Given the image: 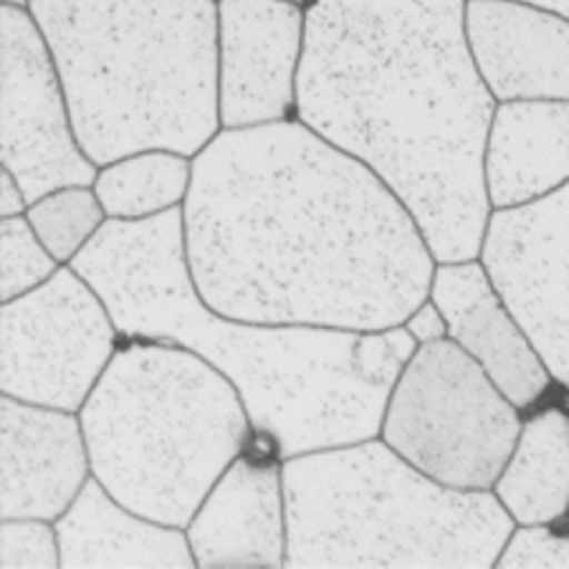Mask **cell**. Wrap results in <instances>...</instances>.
<instances>
[{"mask_svg": "<svg viewBox=\"0 0 569 569\" xmlns=\"http://www.w3.org/2000/svg\"><path fill=\"white\" fill-rule=\"evenodd\" d=\"M182 216L192 283L228 319L385 332L430 297L438 261L410 210L299 119L220 130Z\"/></svg>", "mask_w": 569, "mask_h": 569, "instance_id": "1", "label": "cell"}, {"mask_svg": "<svg viewBox=\"0 0 569 569\" xmlns=\"http://www.w3.org/2000/svg\"><path fill=\"white\" fill-rule=\"evenodd\" d=\"M497 97L466 39V0H315L293 117L365 162L438 263L481 259L483 154Z\"/></svg>", "mask_w": 569, "mask_h": 569, "instance_id": "2", "label": "cell"}, {"mask_svg": "<svg viewBox=\"0 0 569 569\" xmlns=\"http://www.w3.org/2000/svg\"><path fill=\"white\" fill-rule=\"evenodd\" d=\"M69 266L99 291L122 339L176 342L223 372L253 433L273 440L283 461L378 438L395 382L418 350L406 325L350 332L216 315L190 277L182 206L142 220L107 218Z\"/></svg>", "mask_w": 569, "mask_h": 569, "instance_id": "3", "label": "cell"}, {"mask_svg": "<svg viewBox=\"0 0 569 569\" xmlns=\"http://www.w3.org/2000/svg\"><path fill=\"white\" fill-rule=\"evenodd\" d=\"M94 164L142 150L188 158L220 132L218 0H31Z\"/></svg>", "mask_w": 569, "mask_h": 569, "instance_id": "4", "label": "cell"}, {"mask_svg": "<svg viewBox=\"0 0 569 569\" xmlns=\"http://www.w3.org/2000/svg\"><path fill=\"white\" fill-rule=\"evenodd\" d=\"M91 476L147 519L186 529L253 433L236 385L176 342L127 337L79 410Z\"/></svg>", "mask_w": 569, "mask_h": 569, "instance_id": "5", "label": "cell"}, {"mask_svg": "<svg viewBox=\"0 0 569 569\" xmlns=\"http://www.w3.org/2000/svg\"><path fill=\"white\" fill-rule=\"evenodd\" d=\"M287 567H497L513 525L493 491L453 489L378 438L283 461Z\"/></svg>", "mask_w": 569, "mask_h": 569, "instance_id": "6", "label": "cell"}, {"mask_svg": "<svg viewBox=\"0 0 569 569\" xmlns=\"http://www.w3.org/2000/svg\"><path fill=\"white\" fill-rule=\"evenodd\" d=\"M525 420L489 372L451 337L418 345L390 392L380 436L453 489L491 491Z\"/></svg>", "mask_w": 569, "mask_h": 569, "instance_id": "7", "label": "cell"}, {"mask_svg": "<svg viewBox=\"0 0 569 569\" xmlns=\"http://www.w3.org/2000/svg\"><path fill=\"white\" fill-rule=\"evenodd\" d=\"M99 291L61 266L41 287L3 301L0 388L36 406L79 412L119 347Z\"/></svg>", "mask_w": 569, "mask_h": 569, "instance_id": "8", "label": "cell"}, {"mask_svg": "<svg viewBox=\"0 0 569 569\" xmlns=\"http://www.w3.org/2000/svg\"><path fill=\"white\" fill-rule=\"evenodd\" d=\"M3 168L29 206L53 190L94 186L99 164L81 150L67 91L29 8L3 6Z\"/></svg>", "mask_w": 569, "mask_h": 569, "instance_id": "9", "label": "cell"}, {"mask_svg": "<svg viewBox=\"0 0 569 569\" xmlns=\"http://www.w3.org/2000/svg\"><path fill=\"white\" fill-rule=\"evenodd\" d=\"M481 261L552 380L569 390V182L535 203L493 210Z\"/></svg>", "mask_w": 569, "mask_h": 569, "instance_id": "10", "label": "cell"}, {"mask_svg": "<svg viewBox=\"0 0 569 569\" xmlns=\"http://www.w3.org/2000/svg\"><path fill=\"white\" fill-rule=\"evenodd\" d=\"M307 11L293 0H218L220 130L283 122L297 112Z\"/></svg>", "mask_w": 569, "mask_h": 569, "instance_id": "11", "label": "cell"}, {"mask_svg": "<svg viewBox=\"0 0 569 569\" xmlns=\"http://www.w3.org/2000/svg\"><path fill=\"white\" fill-rule=\"evenodd\" d=\"M186 529L198 567H287L281 458L246 448Z\"/></svg>", "mask_w": 569, "mask_h": 569, "instance_id": "12", "label": "cell"}, {"mask_svg": "<svg viewBox=\"0 0 569 569\" xmlns=\"http://www.w3.org/2000/svg\"><path fill=\"white\" fill-rule=\"evenodd\" d=\"M428 299L446 317L448 337L489 372L519 410L535 406L549 390L552 375L483 261L438 263Z\"/></svg>", "mask_w": 569, "mask_h": 569, "instance_id": "13", "label": "cell"}, {"mask_svg": "<svg viewBox=\"0 0 569 569\" xmlns=\"http://www.w3.org/2000/svg\"><path fill=\"white\" fill-rule=\"evenodd\" d=\"M3 519L63 517L91 476L84 428L77 412L3 395Z\"/></svg>", "mask_w": 569, "mask_h": 569, "instance_id": "14", "label": "cell"}, {"mask_svg": "<svg viewBox=\"0 0 569 569\" xmlns=\"http://www.w3.org/2000/svg\"><path fill=\"white\" fill-rule=\"evenodd\" d=\"M466 39L497 102L569 99V18L521 0H466Z\"/></svg>", "mask_w": 569, "mask_h": 569, "instance_id": "15", "label": "cell"}, {"mask_svg": "<svg viewBox=\"0 0 569 569\" xmlns=\"http://www.w3.org/2000/svg\"><path fill=\"white\" fill-rule=\"evenodd\" d=\"M491 208H519L569 182V99L499 102L483 154Z\"/></svg>", "mask_w": 569, "mask_h": 569, "instance_id": "16", "label": "cell"}, {"mask_svg": "<svg viewBox=\"0 0 569 569\" xmlns=\"http://www.w3.org/2000/svg\"><path fill=\"white\" fill-rule=\"evenodd\" d=\"M57 531L61 567H198L188 531L127 509L94 476Z\"/></svg>", "mask_w": 569, "mask_h": 569, "instance_id": "17", "label": "cell"}, {"mask_svg": "<svg viewBox=\"0 0 569 569\" xmlns=\"http://www.w3.org/2000/svg\"><path fill=\"white\" fill-rule=\"evenodd\" d=\"M517 525H555L569 511V412L545 408L521 426L517 446L493 483Z\"/></svg>", "mask_w": 569, "mask_h": 569, "instance_id": "18", "label": "cell"}, {"mask_svg": "<svg viewBox=\"0 0 569 569\" xmlns=\"http://www.w3.org/2000/svg\"><path fill=\"white\" fill-rule=\"evenodd\" d=\"M192 158L172 150H142L104 164L94 192L107 218L142 220L186 203Z\"/></svg>", "mask_w": 569, "mask_h": 569, "instance_id": "19", "label": "cell"}, {"mask_svg": "<svg viewBox=\"0 0 569 569\" xmlns=\"http://www.w3.org/2000/svg\"><path fill=\"white\" fill-rule=\"evenodd\" d=\"M26 218L59 263L77 259L107 223V213L99 203L94 186L53 190L31 203Z\"/></svg>", "mask_w": 569, "mask_h": 569, "instance_id": "20", "label": "cell"}, {"mask_svg": "<svg viewBox=\"0 0 569 569\" xmlns=\"http://www.w3.org/2000/svg\"><path fill=\"white\" fill-rule=\"evenodd\" d=\"M0 243H3V273H0V299L3 301L41 287L61 269L41 238L36 236L29 218H3Z\"/></svg>", "mask_w": 569, "mask_h": 569, "instance_id": "21", "label": "cell"}, {"mask_svg": "<svg viewBox=\"0 0 569 569\" xmlns=\"http://www.w3.org/2000/svg\"><path fill=\"white\" fill-rule=\"evenodd\" d=\"M0 565L16 567H61L57 525L43 519H3L0 531Z\"/></svg>", "mask_w": 569, "mask_h": 569, "instance_id": "22", "label": "cell"}, {"mask_svg": "<svg viewBox=\"0 0 569 569\" xmlns=\"http://www.w3.org/2000/svg\"><path fill=\"white\" fill-rule=\"evenodd\" d=\"M497 567H569V535L549 525H519L503 545Z\"/></svg>", "mask_w": 569, "mask_h": 569, "instance_id": "23", "label": "cell"}, {"mask_svg": "<svg viewBox=\"0 0 569 569\" xmlns=\"http://www.w3.org/2000/svg\"><path fill=\"white\" fill-rule=\"evenodd\" d=\"M408 332L416 337L418 345H426V342H436V339H443L448 337V325H446V317L440 315V309L433 305V301H426V305H420L406 321Z\"/></svg>", "mask_w": 569, "mask_h": 569, "instance_id": "24", "label": "cell"}, {"mask_svg": "<svg viewBox=\"0 0 569 569\" xmlns=\"http://www.w3.org/2000/svg\"><path fill=\"white\" fill-rule=\"evenodd\" d=\"M23 210H29V200L23 196V188L18 186L13 172L3 168L0 170V216H23Z\"/></svg>", "mask_w": 569, "mask_h": 569, "instance_id": "25", "label": "cell"}, {"mask_svg": "<svg viewBox=\"0 0 569 569\" xmlns=\"http://www.w3.org/2000/svg\"><path fill=\"white\" fill-rule=\"evenodd\" d=\"M521 3H531V6L547 8V11H555L559 16L569 18V0H521Z\"/></svg>", "mask_w": 569, "mask_h": 569, "instance_id": "26", "label": "cell"}, {"mask_svg": "<svg viewBox=\"0 0 569 569\" xmlns=\"http://www.w3.org/2000/svg\"><path fill=\"white\" fill-rule=\"evenodd\" d=\"M31 0H3V6H18V8H29Z\"/></svg>", "mask_w": 569, "mask_h": 569, "instance_id": "27", "label": "cell"}, {"mask_svg": "<svg viewBox=\"0 0 569 569\" xmlns=\"http://www.w3.org/2000/svg\"><path fill=\"white\" fill-rule=\"evenodd\" d=\"M293 3H301V6L309 3V6H311V3H315V0H293Z\"/></svg>", "mask_w": 569, "mask_h": 569, "instance_id": "28", "label": "cell"}]
</instances>
